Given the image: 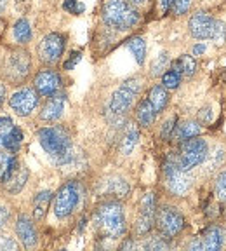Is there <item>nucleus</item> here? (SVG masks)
<instances>
[{
    "label": "nucleus",
    "mask_w": 226,
    "mask_h": 251,
    "mask_svg": "<svg viewBox=\"0 0 226 251\" xmlns=\"http://www.w3.org/2000/svg\"><path fill=\"white\" fill-rule=\"evenodd\" d=\"M203 51H205V44H199V46L193 47V54H195V56L202 54Z\"/></svg>",
    "instance_id": "45"
},
{
    "label": "nucleus",
    "mask_w": 226,
    "mask_h": 251,
    "mask_svg": "<svg viewBox=\"0 0 226 251\" xmlns=\"http://www.w3.org/2000/svg\"><path fill=\"white\" fill-rule=\"evenodd\" d=\"M103 21L113 30H131L139 23V12L127 0H105L103 4Z\"/></svg>",
    "instance_id": "2"
},
{
    "label": "nucleus",
    "mask_w": 226,
    "mask_h": 251,
    "mask_svg": "<svg viewBox=\"0 0 226 251\" xmlns=\"http://www.w3.org/2000/svg\"><path fill=\"white\" fill-rule=\"evenodd\" d=\"M63 9L71 14H82L84 12V4H80L78 0H65V4H63Z\"/></svg>",
    "instance_id": "36"
},
{
    "label": "nucleus",
    "mask_w": 226,
    "mask_h": 251,
    "mask_svg": "<svg viewBox=\"0 0 226 251\" xmlns=\"http://www.w3.org/2000/svg\"><path fill=\"white\" fill-rule=\"evenodd\" d=\"M9 216H11L9 215V209L4 208V206H0V228L9 222Z\"/></svg>",
    "instance_id": "43"
},
{
    "label": "nucleus",
    "mask_w": 226,
    "mask_h": 251,
    "mask_svg": "<svg viewBox=\"0 0 226 251\" xmlns=\"http://www.w3.org/2000/svg\"><path fill=\"white\" fill-rule=\"evenodd\" d=\"M96 225L99 232L110 239H118L125 232V215L122 204L117 201H106L96 211Z\"/></svg>",
    "instance_id": "3"
},
{
    "label": "nucleus",
    "mask_w": 226,
    "mask_h": 251,
    "mask_svg": "<svg viewBox=\"0 0 226 251\" xmlns=\"http://www.w3.org/2000/svg\"><path fill=\"white\" fill-rule=\"evenodd\" d=\"M141 91V82L137 78H127L115 93L112 94V101H110V112L113 115H124L131 106L134 100Z\"/></svg>",
    "instance_id": "5"
},
{
    "label": "nucleus",
    "mask_w": 226,
    "mask_h": 251,
    "mask_svg": "<svg viewBox=\"0 0 226 251\" xmlns=\"http://www.w3.org/2000/svg\"><path fill=\"white\" fill-rule=\"evenodd\" d=\"M181 77H183V75H181L180 72H176L174 68H171V70H167L165 74H162V86H164L165 89H178L181 84Z\"/></svg>",
    "instance_id": "30"
},
{
    "label": "nucleus",
    "mask_w": 226,
    "mask_h": 251,
    "mask_svg": "<svg viewBox=\"0 0 226 251\" xmlns=\"http://www.w3.org/2000/svg\"><path fill=\"white\" fill-rule=\"evenodd\" d=\"M199 119H200V122H205V124H209V122L212 121V110H211V106H205V108L200 110Z\"/></svg>",
    "instance_id": "41"
},
{
    "label": "nucleus",
    "mask_w": 226,
    "mask_h": 251,
    "mask_svg": "<svg viewBox=\"0 0 226 251\" xmlns=\"http://www.w3.org/2000/svg\"><path fill=\"white\" fill-rule=\"evenodd\" d=\"M51 199H52L51 190H44V192H40L39 196L35 197V201H33V218H35L37 222L45 218L49 204H51Z\"/></svg>",
    "instance_id": "21"
},
{
    "label": "nucleus",
    "mask_w": 226,
    "mask_h": 251,
    "mask_svg": "<svg viewBox=\"0 0 226 251\" xmlns=\"http://www.w3.org/2000/svg\"><path fill=\"white\" fill-rule=\"evenodd\" d=\"M16 234L20 237V241L23 243L24 248H33L37 244V230L35 225L31 224V220L26 215L18 216V222H16Z\"/></svg>",
    "instance_id": "16"
},
{
    "label": "nucleus",
    "mask_w": 226,
    "mask_h": 251,
    "mask_svg": "<svg viewBox=\"0 0 226 251\" xmlns=\"http://www.w3.org/2000/svg\"><path fill=\"white\" fill-rule=\"evenodd\" d=\"M155 216H157V199L155 194H146L141 201V208L139 215H137L136 225H134V230L137 235H146L152 232L153 224H155Z\"/></svg>",
    "instance_id": "10"
},
{
    "label": "nucleus",
    "mask_w": 226,
    "mask_h": 251,
    "mask_svg": "<svg viewBox=\"0 0 226 251\" xmlns=\"http://www.w3.org/2000/svg\"><path fill=\"white\" fill-rule=\"evenodd\" d=\"M165 235H157V237H150L146 243H144V248H148V250H165L169 248V244L165 243Z\"/></svg>",
    "instance_id": "33"
},
{
    "label": "nucleus",
    "mask_w": 226,
    "mask_h": 251,
    "mask_svg": "<svg viewBox=\"0 0 226 251\" xmlns=\"http://www.w3.org/2000/svg\"><path fill=\"white\" fill-rule=\"evenodd\" d=\"M39 141L42 149L56 161V164H68L73 159L71 153V138L67 129L59 126L44 127L39 131Z\"/></svg>",
    "instance_id": "1"
},
{
    "label": "nucleus",
    "mask_w": 226,
    "mask_h": 251,
    "mask_svg": "<svg viewBox=\"0 0 226 251\" xmlns=\"http://www.w3.org/2000/svg\"><path fill=\"white\" fill-rule=\"evenodd\" d=\"M209 157V147H207V141L202 138L195 136L190 138L186 141H181V149L180 155L176 157L178 164L183 169L190 171V169L197 168L202 162H205V159Z\"/></svg>",
    "instance_id": "4"
},
{
    "label": "nucleus",
    "mask_w": 226,
    "mask_h": 251,
    "mask_svg": "<svg viewBox=\"0 0 226 251\" xmlns=\"http://www.w3.org/2000/svg\"><path fill=\"white\" fill-rule=\"evenodd\" d=\"M78 201H80V185H78V181H67L54 197V215L61 220L68 218L75 211Z\"/></svg>",
    "instance_id": "6"
},
{
    "label": "nucleus",
    "mask_w": 226,
    "mask_h": 251,
    "mask_svg": "<svg viewBox=\"0 0 226 251\" xmlns=\"http://www.w3.org/2000/svg\"><path fill=\"white\" fill-rule=\"evenodd\" d=\"M148 100L150 103L153 105V108H155L157 114H160L162 110L167 106L169 103V93L167 89H165L164 86H153L152 89H150L148 93Z\"/></svg>",
    "instance_id": "22"
},
{
    "label": "nucleus",
    "mask_w": 226,
    "mask_h": 251,
    "mask_svg": "<svg viewBox=\"0 0 226 251\" xmlns=\"http://www.w3.org/2000/svg\"><path fill=\"white\" fill-rule=\"evenodd\" d=\"M155 224L160 234L165 235L167 239H171V237L178 235L184 228V218L176 208L164 206V208L157 209Z\"/></svg>",
    "instance_id": "8"
},
{
    "label": "nucleus",
    "mask_w": 226,
    "mask_h": 251,
    "mask_svg": "<svg viewBox=\"0 0 226 251\" xmlns=\"http://www.w3.org/2000/svg\"><path fill=\"white\" fill-rule=\"evenodd\" d=\"M26 180H28V169L24 166H18L14 169L11 176L4 181L5 188H7V192L11 194H18L23 190V187L26 185Z\"/></svg>",
    "instance_id": "18"
},
{
    "label": "nucleus",
    "mask_w": 226,
    "mask_h": 251,
    "mask_svg": "<svg viewBox=\"0 0 226 251\" xmlns=\"http://www.w3.org/2000/svg\"><path fill=\"white\" fill-rule=\"evenodd\" d=\"M65 103H67V96L61 93H56L52 96H49L47 103L42 106V112H40V119L45 122H54L58 121L63 115V110H65Z\"/></svg>",
    "instance_id": "15"
},
{
    "label": "nucleus",
    "mask_w": 226,
    "mask_h": 251,
    "mask_svg": "<svg viewBox=\"0 0 226 251\" xmlns=\"http://www.w3.org/2000/svg\"><path fill=\"white\" fill-rule=\"evenodd\" d=\"M200 241H202V250H219L223 246V243H225V230L219 225H211L203 232Z\"/></svg>",
    "instance_id": "17"
},
{
    "label": "nucleus",
    "mask_w": 226,
    "mask_h": 251,
    "mask_svg": "<svg viewBox=\"0 0 226 251\" xmlns=\"http://www.w3.org/2000/svg\"><path fill=\"white\" fill-rule=\"evenodd\" d=\"M5 94H7V89H5L4 84H0V106H2V103H4Z\"/></svg>",
    "instance_id": "46"
},
{
    "label": "nucleus",
    "mask_w": 226,
    "mask_h": 251,
    "mask_svg": "<svg viewBox=\"0 0 226 251\" xmlns=\"http://www.w3.org/2000/svg\"><path fill=\"white\" fill-rule=\"evenodd\" d=\"M7 9V0H0V14Z\"/></svg>",
    "instance_id": "47"
},
{
    "label": "nucleus",
    "mask_w": 226,
    "mask_h": 251,
    "mask_svg": "<svg viewBox=\"0 0 226 251\" xmlns=\"http://www.w3.org/2000/svg\"><path fill=\"white\" fill-rule=\"evenodd\" d=\"M14 39L18 40L20 44H28L31 40V28H30V23L26 20H20L16 21L14 25Z\"/></svg>",
    "instance_id": "29"
},
{
    "label": "nucleus",
    "mask_w": 226,
    "mask_h": 251,
    "mask_svg": "<svg viewBox=\"0 0 226 251\" xmlns=\"http://www.w3.org/2000/svg\"><path fill=\"white\" fill-rule=\"evenodd\" d=\"M106 194H110L112 197L122 199L129 194V185L122 178H110L106 180Z\"/></svg>",
    "instance_id": "27"
},
{
    "label": "nucleus",
    "mask_w": 226,
    "mask_h": 251,
    "mask_svg": "<svg viewBox=\"0 0 226 251\" xmlns=\"http://www.w3.org/2000/svg\"><path fill=\"white\" fill-rule=\"evenodd\" d=\"M137 140H139V131H137L136 124H127L124 131V136H122V143H120V150L122 153H131L133 149L136 147Z\"/></svg>",
    "instance_id": "24"
},
{
    "label": "nucleus",
    "mask_w": 226,
    "mask_h": 251,
    "mask_svg": "<svg viewBox=\"0 0 226 251\" xmlns=\"http://www.w3.org/2000/svg\"><path fill=\"white\" fill-rule=\"evenodd\" d=\"M0 250H16V243L11 237H0Z\"/></svg>",
    "instance_id": "42"
},
{
    "label": "nucleus",
    "mask_w": 226,
    "mask_h": 251,
    "mask_svg": "<svg viewBox=\"0 0 226 251\" xmlns=\"http://www.w3.org/2000/svg\"><path fill=\"white\" fill-rule=\"evenodd\" d=\"M33 86H35V91L40 94V96H52V94L59 93L61 89V75L54 70H42L35 75L33 78Z\"/></svg>",
    "instance_id": "14"
},
{
    "label": "nucleus",
    "mask_w": 226,
    "mask_h": 251,
    "mask_svg": "<svg viewBox=\"0 0 226 251\" xmlns=\"http://www.w3.org/2000/svg\"><path fill=\"white\" fill-rule=\"evenodd\" d=\"M174 134L178 136V140L180 141H186V140H190V138L199 136L200 126H199V122H195V121H186L181 126H176Z\"/></svg>",
    "instance_id": "25"
},
{
    "label": "nucleus",
    "mask_w": 226,
    "mask_h": 251,
    "mask_svg": "<svg viewBox=\"0 0 226 251\" xmlns=\"http://www.w3.org/2000/svg\"><path fill=\"white\" fill-rule=\"evenodd\" d=\"M31 59L24 49H14L11 51V54L7 56V65H5V72L7 77L12 82H20L30 74Z\"/></svg>",
    "instance_id": "11"
},
{
    "label": "nucleus",
    "mask_w": 226,
    "mask_h": 251,
    "mask_svg": "<svg viewBox=\"0 0 226 251\" xmlns=\"http://www.w3.org/2000/svg\"><path fill=\"white\" fill-rule=\"evenodd\" d=\"M20 166L18 162V157L12 152H0V181H5L9 176H11L14 169Z\"/></svg>",
    "instance_id": "20"
},
{
    "label": "nucleus",
    "mask_w": 226,
    "mask_h": 251,
    "mask_svg": "<svg viewBox=\"0 0 226 251\" xmlns=\"http://www.w3.org/2000/svg\"><path fill=\"white\" fill-rule=\"evenodd\" d=\"M176 122H178V119H176V117H171L167 122H165L164 126H162V138H164V140H169V138H171L172 134H174Z\"/></svg>",
    "instance_id": "37"
},
{
    "label": "nucleus",
    "mask_w": 226,
    "mask_h": 251,
    "mask_svg": "<svg viewBox=\"0 0 226 251\" xmlns=\"http://www.w3.org/2000/svg\"><path fill=\"white\" fill-rule=\"evenodd\" d=\"M214 194H216V197H218L219 202H226V171L219 173L218 178H216Z\"/></svg>",
    "instance_id": "31"
},
{
    "label": "nucleus",
    "mask_w": 226,
    "mask_h": 251,
    "mask_svg": "<svg viewBox=\"0 0 226 251\" xmlns=\"http://www.w3.org/2000/svg\"><path fill=\"white\" fill-rule=\"evenodd\" d=\"M80 59H82V52H78V51H73L70 54V58L67 59V61H65V65H63V68H65V70H71V68L75 67V65H77L78 61H80Z\"/></svg>",
    "instance_id": "39"
},
{
    "label": "nucleus",
    "mask_w": 226,
    "mask_h": 251,
    "mask_svg": "<svg viewBox=\"0 0 226 251\" xmlns=\"http://www.w3.org/2000/svg\"><path fill=\"white\" fill-rule=\"evenodd\" d=\"M127 2H131L133 5H141V4H144L146 0H127Z\"/></svg>",
    "instance_id": "48"
},
{
    "label": "nucleus",
    "mask_w": 226,
    "mask_h": 251,
    "mask_svg": "<svg viewBox=\"0 0 226 251\" xmlns=\"http://www.w3.org/2000/svg\"><path fill=\"white\" fill-rule=\"evenodd\" d=\"M155 117H157V112L153 108V105L150 103L148 98H144L139 101L136 108V119H137V124L141 127H150V126L155 122Z\"/></svg>",
    "instance_id": "19"
},
{
    "label": "nucleus",
    "mask_w": 226,
    "mask_h": 251,
    "mask_svg": "<svg viewBox=\"0 0 226 251\" xmlns=\"http://www.w3.org/2000/svg\"><path fill=\"white\" fill-rule=\"evenodd\" d=\"M39 96L40 94L35 89L23 87V89L16 91L12 94L9 103H11V108L14 110L16 114L21 115V117H26V115H30L39 106Z\"/></svg>",
    "instance_id": "13"
},
{
    "label": "nucleus",
    "mask_w": 226,
    "mask_h": 251,
    "mask_svg": "<svg viewBox=\"0 0 226 251\" xmlns=\"http://www.w3.org/2000/svg\"><path fill=\"white\" fill-rule=\"evenodd\" d=\"M127 47H129V51L134 54L137 65H143L144 56H146V42H144V39H141V37H133V39L127 40Z\"/></svg>",
    "instance_id": "28"
},
{
    "label": "nucleus",
    "mask_w": 226,
    "mask_h": 251,
    "mask_svg": "<svg viewBox=\"0 0 226 251\" xmlns=\"http://www.w3.org/2000/svg\"><path fill=\"white\" fill-rule=\"evenodd\" d=\"M216 18H212L209 12L197 11L195 14H191L190 21H188V30H190L191 37L199 40H207L214 35V28H216Z\"/></svg>",
    "instance_id": "12"
},
{
    "label": "nucleus",
    "mask_w": 226,
    "mask_h": 251,
    "mask_svg": "<svg viewBox=\"0 0 226 251\" xmlns=\"http://www.w3.org/2000/svg\"><path fill=\"white\" fill-rule=\"evenodd\" d=\"M167 61H169L167 52H162V54H160L158 58L152 63V75H160V74H162V72H164V67L167 65Z\"/></svg>",
    "instance_id": "34"
},
{
    "label": "nucleus",
    "mask_w": 226,
    "mask_h": 251,
    "mask_svg": "<svg viewBox=\"0 0 226 251\" xmlns=\"http://www.w3.org/2000/svg\"><path fill=\"white\" fill-rule=\"evenodd\" d=\"M12 121L11 117H0V145H2V141H4L5 134L12 129Z\"/></svg>",
    "instance_id": "38"
},
{
    "label": "nucleus",
    "mask_w": 226,
    "mask_h": 251,
    "mask_svg": "<svg viewBox=\"0 0 226 251\" xmlns=\"http://www.w3.org/2000/svg\"><path fill=\"white\" fill-rule=\"evenodd\" d=\"M191 2H193V0H172L171 11L174 12L176 16H183L190 11Z\"/></svg>",
    "instance_id": "32"
},
{
    "label": "nucleus",
    "mask_w": 226,
    "mask_h": 251,
    "mask_svg": "<svg viewBox=\"0 0 226 251\" xmlns=\"http://www.w3.org/2000/svg\"><path fill=\"white\" fill-rule=\"evenodd\" d=\"M225 157H226L225 149L218 145V147H216V150H214V161H212V164H211V169H216V168H218V164H223Z\"/></svg>",
    "instance_id": "40"
},
{
    "label": "nucleus",
    "mask_w": 226,
    "mask_h": 251,
    "mask_svg": "<svg viewBox=\"0 0 226 251\" xmlns=\"http://www.w3.org/2000/svg\"><path fill=\"white\" fill-rule=\"evenodd\" d=\"M172 68L176 72H180L181 75H184V77H191L197 72V59L190 54H183L176 61H172Z\"/></svg>",
    "instance_id": "23"
},
{
    "label": "nucleus",
    "mask_w": 226,
    "mask_h": 251,
    "mask_svg": "<svg viewBox=\"0 0 226 251\" xmlns=\"http://www.w3.org/2000/svg\"><path fill=\"white\" fill-rule=\"evenodd\" d=\"M65 46H67V37L61 33H47L39 44V58L45 65H54L61 59L63 52H65Z\"/></svg>",
    "instance_id": "9"
},
{
    "label": "nucleus",
    "mask_w": 226,
    "mask_h": 251,
    "mask_svg": "<svg viewBox=\"0 0 226 251\" xmlns=\"http://www.w3.org/2000/svg\"><path fill=\"white\" fill-rule=\"evenodd\" d=\"M212 40H214L218 46H223L226 40V26L223 21H216V28H214V35H212Z\"/></svg>",
    "instance_id": "35"
},
{
    "label": "nucleus",
    "mask_w": 226,
    "mask_h": 251,
    "mask_svg": "<svg viewBox=\"0 0 226 251\" xmlns=\"http://www.w3.org/2000/svg\"><path fill=\"white\" fill-rule=\"evenodd\" d=\"M164 176H165L167 188L174 196H184L190 190L191 183H193V180L190 176V171L181 168L176 159H169L164 164Z\"/></svg>",
    "instance_id": "7"
},
{
    "label": "nucleus",
    "mask_w": 226,
    "mask_h": 251,
    "mask_svg": "<svg viewBox=\"0 0 226 251\" xmlns=\"http://www.w3.org/2000/svg\"><path fill=\"white\" fill-rule=\"evenodd\" d=\"M21 143H23V131H21L20 127H16V126H12V129L5 134L2 145L5 147V150L16 153L21 149Z\"/></svg>",
    "instance_id": "26"
},
{
    "label": "nucleus",
    "mask_w": 226,
    "mask_h": 251,
    "mask_svg": "<svg viewBox=\"0 0 226 251\" xmlns=\"http://www.w3.org/2000/svg\"><path fill=\"white\" fill-rule=\"evenodd\" d=\"M158 4H160V9H162V12H164V14H167V12L171 11L172 0H158Z\"/></svg>",
    "instance_id": "44"
}]
</instances>
